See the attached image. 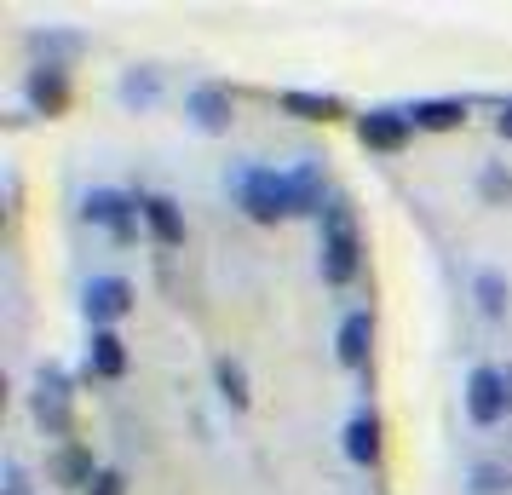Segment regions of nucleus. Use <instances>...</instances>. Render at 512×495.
<instances>
[{
	"label": "nucleus",
	"instance_id": "f3484780",
	"mask_svg": "<svg viewBox=\"0 0 512 495\" xmlns=\"http://www.w3.org/2000/svg\"><path fill=\"white\" fill-rule=\"evenodd\" d=\"M213 375H219V392H225L231 409H248V369H242L236 357H219V363H213Z\"/></svg>",
	"mask_w": 512,
	"mask_h": 495
},
{
	"label": "nucleus",
	"instance_id": "9d476101",
	"mask_svg": "<svg viewBox=\"0 0 512 495\" xmlns=\"http://www.w3.org/2000/svg\"><path fill=\"white\" fill-rule=\"evenodd\" d=\"M139 219H144V231L156 236L162 248H179V242H185V213H179V202L162 196V190L139 196Z\"/></svg>",
	"mask_w": 512,
	"mask_h": 495
},
{
	"label": "nucleus",
	"instance_id": "6e6552de",
	"mask_svg": "<svg viewBox=\"0 0 512 495\" xmlns=\"http://www.w3.org/2000/svg\"><path fill=\"white\" fill-rule=\"evenodd\" d=\"M24 98L35 116H58L64 104H70V70L64 64H35L24 75Z\"/></svg>",
	"mask_w": 512,
	"mask_h": 495
},
{
	"label": "nucleus",
	"instance_id": "aec40b11",
	"mask_svg": "<svg viewBox=\"0 0 512 495\" xmlns=\"http://www.w3.org/2000/svg\"><path fill=\"white\" fill-rule=\"evenodd\" d=\"M478 190H484V202H507L512 196V173L507 167H484V173H478Z\"/></svg>",
	"mask_w": 512,
	"mask_h": 495
},
{
	"label": "nucleus",
	"instance_id": "20e7f679",
	"mask_svg": "<svg viewBox=\"0 0 512 495\" xmlns=\"http://www.w3.org/2000/svg\"><path fill=\"white\" fill-rule=\"evenodd\" d=\"M35 421L47 426L52 438H64L75 426V409H70V375L58 369V363H47L41 375H35Z\"/></svg>",
	"mask_w": 512,
	"mask_h": 495
},
{
	"label": "nucleus",
	"instance_id": "a211bd4d",
	"mask_svg": "<svg viewBox=\"0 0 512 495\" xmlns=\"http://www.w3.org/2000/svg\"><path fill=\"white\" fill-rule=\"evenodd\" d=\"M478 306H484V317L507 311V277L501 271H478Z\"/></svg>",
	"mask_w": 512,
	"mask_h": 495
},
{
	"label": "nucleus",
	"instance_id": "4be33fe9",
	"mask_svg": "<svg viewBox=\"0 0 512 495\" xmlns=\"http://www.w3.org/2000/svg\"><path fill=\"white\" fill-rule=\"evenodd\" d=\"M507 484H512V478L501 467H478V472H472V495H501Z\"/></svg>",
	"mask_w": 512,
	"mask_h": 495
},
{
	"label": "nucleus",
	"instance_id": "7ed1b4c3",
	"mask_svg": "<svg viewBox=\"0 0 512 495\" xmlns=\"http://www.w3.org/2000/svg\"><path fill=\"white\" fill-rule=\"evenodd\" d=\"M81 219L87 225H98V231H110L116 242H133L139 236V202L127 196V190H110V185H98V190H87L81 196Z\"/></svg>",
	"mask_w": 512,
	"mask_h": 495
},
{
	"label": "nucleus",
	"instance_id": "f8f14e48",
	"mask_svg": "<svg viewBox=\"0 0 512 495\" xmlns=\"http://www.w3.org/2000/svg\"><path fill=\"white\" fill-rule=\"evenodd\" d=\"M87 375L93 380H121L127 375V346L116 329H93L87 334Z\"/></svg>",
	"mask_w": 512,
	"mask_h": 495
},
{
	"label": "nucleus",
	"instance_id": "f03ea898",
	"mask_svg": "<svg viewBox=\"0 0 512 495\" xmlns=\"http://www.w3.org/2000/svg\"><path fill=\"white\" fill-rule=\"evenodd\" d=\"M236 208L259 219V225H277V219H294L300 213V190H294V173H277V167H236L231 173Z\"/></svg>",
	"mask_w": 512,
	"mask_h": 495
},
{
	"label": "nucleus",
	"instance_id": "39448f33",
	"mask_svg": "<svg viewBox=\"0 0 512 495\" xmlns=\"http://www.w3.org/2000/svg\"><path fill=\"white\" fill-rule=\"evenodd\" d=\"M81 311H87L93 329H110L116 317L133 311V283L127 277H93V283L81 288Z\"/></svg>",
	"mask_w": 512,
	"mask_h": 495
},
{
	"label": "nucleus",
	"instance_id": "2eb2a0df",
	"mask_svg": "<svg viewBox=\"0 0 512 495\" xmlns=\"http://www.w3.org/2000/svg\"><path fill=\"white\" fill-rule=\"evenodd\" d=\"M409 121L420 133H449L466 121V98H420V104H409Z\"/></svg>",
	"mask_w": 512,
	"mask_h": 495
},
{
	"label": "nucleus",
	"instance_id": "393cba45",
	"mask_svg": "<svg viewBox=\"0 0 512 495\" xmlns=\"http://www.w3.org/2000/svg\"><path fill=\"white\" fill-rule=\"evenodd\" d=\"M501 380H507V409H512V363L501 369Z\"/></svg>",
	"mask_w": 512,
	"mask_h": 495
},
{
	"label": "nucleus",
	"instance_id": "ddd939ff",
	"mask_svg": "<svg viewBox=\"0 0 512 495\" xmlns=\"http://www.w3.org/2000/svg\"><path fill=\"white\" fill-rule=\"evenodd\" d=\"M104 467H93V449L81 444H64L52 455V484H64V490H93V478Z\"/></svg>",
	"mask_w": 512,
	"mask_h": 495
},
{
	"label": "nucleus",
	"instance_id": "4468645a",
	"mask_svg": "<svg viewBox=\"0 0 512 495\" xmlns=\"http://www.w3.org/2000/svg\"><path fill=\"white\" fill-rule=\"evenodd\" d=\"M346 461H357V467L380 461V421H374V409H357L346 421Z\"/></svg>",
	"mask_w": 512,
	"mask_h": 495
},
{
	"label": "nucleus",
	"instance_id": "412c9836",
	"mask_svg": "<svg viewBox=\"0 0 512 495\" xmlns=\"http://www.w3.org/2000/svg\"><path fill=\"white\" fill-rule=\"evenodd\" d=\"M29 52H47V64H58V52H81L75 35H29Z\"/></svg>",
	"mask_w": 512,
	"mask_h": 495
},
{
	"label": "nucleus",
	"instance_id": "6ab92c4d",
	"mask_svg": "<svg viewBox=\"0 0 512 495\" xmlns=\"http://www.w3.org/2000/svg\"><path fill=\"white\" fill-rule=\"evenodd\" d=\"M156 70H133V75H121V98L127 104H156Z\"/></svg>",
	"mask_w": 512,
	"mask_h": 495
},
{
	"label": "nucleus",
	"instance_id": "423d86ee",
	"mask_svg": "<svg viewBox=\"0 0 512 495\" xmlns=\"http://www.w3.org/2000/svg\"><path fill=\"white\" fill-rule=\"evenodd\" d=\"M466 415L478 426H495L507 415V380H501L495 363H478V369L466 375Z\"/></svg>",
	"mask_w": 512,
	"mask_h": 495
},
{
	"label": "nucleus",
	"instance_id": "0eeeda50",
	"mask_svg": "<svg viewBox=\"0 0 512 495\" xmlns=\"http://www.w3.org/2000/svg\"><path fill=\"white\" fill-rule=\"evenodd\" d=\"M409 133H415L409 110H392V104H380V110H369V116H357V139L369 144V150H386V156H397V150L409 144Z\"/></svg>",
	"mask_w": 512,
	"mask_h": 495
},
{
	"label": "nucleus",
	"instance_id": "dca6fc26",
	"mask_svg": "<svg viewBox=\"0 0 512 495\" xmlns=\"http://www.w3.org/2000/svg\"><path fill=\"white\" fill-rule=\"evenodd\" d=\"M282 110H288V116H300V121H334V116H340V98H334V93H305V87H288V93H282Z\"/></svg>",
	"mask_w": 512,
	"mask_h": 495
},
{
	"label": "nucleus",
	"instance_id": "9b49d317",
	"mask_svg": "<svg viewBox=\"0 0 512 495\" xmlns=\"http://www.w3.org/2000/svg\"><path fill=\"white\" fill-rule=\"evenodd\" d=\"M369 346H374V311H351L340 323V334H334L340 369H369Z\"/></svg>",
	"mask_w": 512,
	"mask_h": 495
},
{
	"label": "nucleus",
	"instance_id": "b1692460",
	"mask_svg": "<svg viewBox=\"0 0 512 495\" xmlns=\"http://www.w3.org/2000/svg\"><path fill=\"white\" fill-rule=\"evenodd\" d=\"M495 133H501V139H512V98L501 104V116H495Z\"/></svg>",
	"mask_w": 512,
	"mask_h": 495
},
{
	"label": "nucleus",
	"instance_id": "f257e3e1",
	"mask_svg": "<svg viewBox=\"0 0 512 495\" xmlns=\"http://www.w3.org/2000/svg\"><path fill=\"white\" fill-rule=\"evenodd\" d=\"M317 265H323L328 288H351L363 271V231L346 196H328L323 219H317Z\"/></svg>",
	"mask_w": 512,
	"mask_h": 495
},
{
	"label": "nucleus",
	"instance_id": "1a4fd4ad",
	"mask_svg": "<svg viewBox=\"0 0 512 495\" xmlns=\"http://www.w3.org/2000/svg\"><path fill=\"white\" fill-rule=\"evenodd\" d=\"M185 116L196 133H231V116H236V104L225 87H190L185 98Z\"/></svg>",
	"mask_w": 512,
	"mask_h": 495
},
{
	"label": "nucleus",
	"instance_id": "5701e85b",
	"mask_svg": "<svg viewBox=\"0 0 512 495\" xmlns=\"http://www.w3.org/2000/svg\"><path fill=\"white\" fill-rule=\"evenodd\" d=\"M87 495H127V478H121L116 467H104V472L93 478V490H87Z\"/></svg>",
	"mask_w": 512,
	"mask_h": 495
}]
</instances>
